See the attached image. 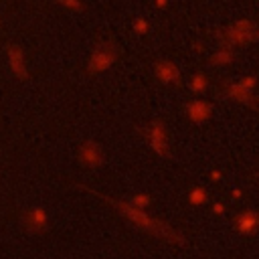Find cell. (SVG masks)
Masks as SVG:
<instances>
[{
    "label": "cell",
    "instance_id": "cell-18",
    "mask_svg": "<svg viewBox=\"0 0 259 259\" xmlns=\"http://www.w3.org/2000/svg\"><path fill=\"white\" fill-rule=\"evenodd\" d=\"M221 178H223V174H221L219 170H212V172H210V180H214V182H219Z\"/></svg>",
    "mask_w": 259,
    "mask_h": 259
},
{
    "label": "cell",
    "instance_id": "cell-11",
    "mask_svg": "<svg viewBox=\"0 0 259 259\" xmlns=\"http://www.w3.org/2000/svg\"><path fill=\"white\" fill-rule=\"evenodd\" d=\"M154 75H156L158 81H162V83H174V85L180 83V71H178V67H176L174 63H170V61H158V63L154 65Z\"/></svg>",
    "mask_w": 259,
    "mask_h": 259
},
{
    "label": "cell",
    "instance_id": "cell-8",
    "mask_svg": "<svg viewBox=\"0 0 259 259\" xmlns=\"http://www.w3.org/2000/svg\"><path fill=\"white\" fill-rule=\"evenodd\" d=\"M233 229L241 235H255L259 231V212L253 208L241 210L235 219H233Z\"/></svg>",
    "mask_w": 259,
    "mask_h": 259
},
{
    "label": "cell",
    "instance_id": "cell-9",
    "mask_svg": "<svg viewBox=\"0 0 259 259\" xmlns=\"http://www.w3.org/2000/svg\"><path fill=\"white\" fill-rule=\"evenodd\" d=\"M184 111H186V115H188L194 123H202V121H206V119L210 117L212 105H210L206 99H192V101H188V103L184 105Z\"/></svg>",
    "mask_w": 259,
    "mask_h": 259
},
{
    "label": "cell",
    "instance_id": "cell-2",
    "mask_svg": "<svg viewBox=\"0 0 259 259\" xmlns=\"http://www.w3.org/2000/svg\"><path fill=\"white\" fill-rule=\"evenodd\" d=\"M255 83H257L255 77H245L241 81H233V83H229L225 87V95L235 99V101H239V103H243V105H247V107L257 109L259 107V97L253 93Z\"/></svg>",
    "mask_w": 259,
    "mask_h": 259
},
{
    "label": "cell",
    "instance_id": "cell-15",
    "mask_svg": "<svg viewBox=\"0 0 259 259\" xmlns=\"http://www.w3.org/2000/svg\"><path fill=\"white\" fill-rule=\"evenodd\" d=\"M130 202L136 204V206H140V208H146V206H150L152 198H150V194H146V192H138V194H134V196L130 198Z\"/></svg>",
    "mask_w": 259,
    "mask_h": 259
},
{
    "label": "cell",
    "instance_id": "cell-10",
    "mask_svg": "<svg viewBox=\"0 0 259 259\" xmlns=\"http://www.w3.org/2000/svg\"><path fill=\"white\" fill-rule=\"evenodd\" d=\"M8 65H10L12 73L18 79H22V81L28 79V71H26V63H24V53L20 51V47H16V45L8 47Z\"/></svg>",
    "mask_w": 259,
    "mask_h": 259
},
{
    "label": "cell",
    "instance_id": "cell-5",
    "mask_svg": "<svg viewBox=\"0 0 259 259\" xmlns=\"http://www.w3.org/2000/svg\"><path fill=\"white\" fill-rule=\"evenodd\" d=\"M115 57H117L115 45L113 42H103V45L93 49V53L89 57V63H87V71L89 73H101V71L109 69L115 63Z\"/></svg>",
    "mask_w": 259,
    "mask_h": 259
},
{
    "label": "cell",
    "instance_id": "cell-1",
    "mask_svg": "<svg viewBox=\"0 0 259 259\" xmlns=\"http://www.w3.org/2000/svg\"><path fill=\"white\" fill-rule=\"evenodd\" d=\"M75 188L85 190V192H89V194L101 198L103 202L111 204V206H113L121 217H125L136 229H140V231H144V233H148V235H154V237L164 239L166 243H174V245H182V243H186L184 235H182L180 231H176L170 223H166V221H162V219H156V217L148 214L144 208L132 204L130 200H115V198H111V196H107V194H103V192H97L95 188H89V186H85V184H75Z\"/></svg>",
    "mask_w": 259,
    "mask_h": 259
},
{
    "label": "cell",
    "instance_id": "cell-20",
    "mask_svg": "<svg viewBox=\"0 0 259 259\" xmlns=\"http://www.w3.org/2000/svg\"><path fill=\"white\" fill-rule=\"evenodd\" d=\"M241 194H243V192H241L239 188H235V190H233V200H237V198H241Z\"/></svg>",
    "mask_w": 259,
    "mask_h": 259
},
{
    "label": "cell",
    "instance_id": "cell-21",
    "mask_svg": "<svg viewBox=\"0 0 259 259\" xmlns=\"http://www.w3.org/2000/svg\"><path fill=\"white\" fill-rule=\"evenodd\" d=\"M257 176H259V174H257Z\"/></svg>",
    "mask_w": 259,
    "mask_h": 259
},
{
    "label": "cell",
    "instance_id": "cell-17",
    "mask_svg": "<svg viewBox=\"0 0 259 259\" xmlns=\"http://www.w3.org/2000/svg\"><path fill=\"white\" fill-rule=\"evenodd\" d=\"M59 2H63V4H67V6H73V8H81V4H79L77 0H59Z\"/></svg>",
    "mask_w": 259,
    "mask_h": 259
},
{
    "label": "cell",
    "instance_id": "cell-7",
    "mask_svg": "<svg viewBox=\"0 0 259 259\" xmlns=\"http://www.w3.org/2000/svg\"><path fill=\"white\" fill-rule=\"evenodd\" d=\"M255 32V24L253 22H245V20H241V22H237L235 26H231L227 32H225V47H233V45H245V42H249V40H253L257 34H253Z\"/></svg>",
    "mask_w": 259,
    "mask_h": 259
},
{
    "label": "cell",
    "instance_id": "cell-12",
    "mask_svg": "<svg viewBox=\"0 0 259 259\" xmlns=\"http://www.w3.org/2000/svg\"><path fill=\"white\" fill-rule=\"evenodd\" d=\"M186 200L190 206H202L206 200H208V192L204 186H192L186 194Z\"/></svg>",
    "mask_w": 259,
    "mask_h": 259
},
{
    "label": "cell",
    "instance_id": "cell-13",
    "mask_svg": "<svg viewBox=\"0 0 259 259\" xmlns=\"http://www.w3.org/2000/svg\"><path fill=\"white\" fill-rule=\"evenodd\" d=\"M235 59V53L231 51V47H221L210 55V63L212 65H229Z\"/></svg>",
    "mask_w": 259,
    "mask_h": 259
},
{
    "label": "cell",
    "instance_id": "cell-19",
    "mask_svg": "<svg viewBox=\"0 0 259 259\" xmlns=\"http://www.w3.org/2000/svg\"><path fill=\"white\" fill-rule=\"evenodd\" d=\"M136 30H140V32L144 34V32H146V22H144V20H140V22H136Z\"/></svg>",
    "mask_w": 259,
    "mask_h": 259
},
{
    "label": "cell",
    "instance_id": "cell-16",
    "mask_svg": "<svg viewBox=\"0 0 259 259\" xmlns=\"http://www.w3.org/2000/svg\"><path fill=\"white\" fill-rule=\"evenodd\" d=\"M212 212H214V214H223V212H225V204H223V202H214V204H212Z\"/></svg>",
    "mask_w": 259,
    "mask_h": 259
},
{
    "label": "cell",
    "instance_id": "cell-4",
    "mask_svg": "<svg viewBox=\"0 0 259 259\" xmlns=\"http://www.w3.org/2000/svg\"><path fill=\"white\" fill-rule=\"evenodd\" d=\"M77 160L83 168H89V170H95V168H101L105 164V152L101 148L99 142L95 140H85L81 146H79V152H77Z\"/></svg>",
    "mask_w": 259,
    "mask_h": 259
},
{
    "label": "cell",
    "instance_id": "cell-14",
    "mask_svg": "<svg viewBox=\"0 0 259 259\" xmlns=\"http://www.w3.org/2000/svg\"><path fill=\"white\" fill-rule=\"evenodd\" d=\"M190 89L194 91V93H202L204 89H206V77L204 75H194L192 79H190Z\"/></svg>",
    "mask_w": 259,
    "mask_h": 259
},
{
    "label": "cell",
    "instance_id": "cell-3",
    "mask_svg": "<svg viewBox=\"0 0 259 259\" xmlns=\"http://www.w3.org/2000/svg\"><path fill=\"white\" fill-rule=\"evenodd\" d=\"M146 140L152 148V152L160 158H168L170 156V146H168V132H166V123L162 119H152L150 125L146 127Z\"/></svg>",
    "mask_w": 259,
    "mask_h": 259
},
{
    "label": "cell",
    "instance_id": "cell-6",
    "mask_svg": "<svg viewBox=\"0 0 259 259\" xmlns=\"http://www.w3.org/2000/svg\"><path fill=\"white\" fill-rule=\"evenodd\" d=\"M20 223L24 227L26 233L30 235H40L49 229V212L45 206H28L24 208L22 217H20Z\"/></svg>",
    "mask_w": 259,
    "mask_h": 259
}]
</instances>
